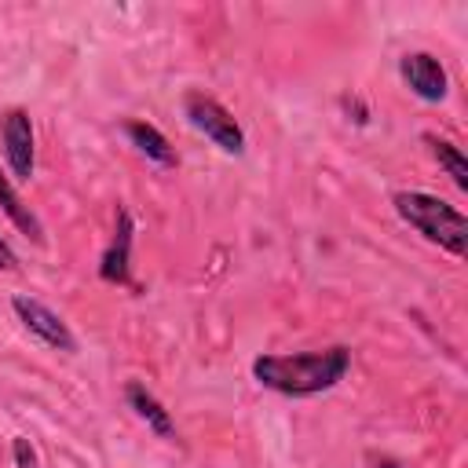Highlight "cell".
<instances>
[{"label": "cell", "mask_w": 468, "mask_h": 468, "mask_svg": "<svg viewBox=\"0 0 468 468\" xmlns=\"http://www.w3.org/2000/svg\"><path fill=\"white\" fill-rule=\"evenodd\" d=\"M351 369V347L333 344L322 351H296V355H256L252 358V380L267 391L289 395V399H311L322 391H333Z\"/></svg>", "instance_id": "6da1fadb"}, {"label": "cell", "mask_w": 468, "mask_h": 468, "mask_svg": "<svg viewBox=\"0 0 468 468\" xmlns=\"http://www.w3.org/2000/svg\"><path fill=\"white\" fill-rule=\"evenodd\" d=\"M0 208H4V216L26 234V238H33V241H44V227H40V219H37V212L18 197V190L11 186V176L0 168Z\"/></svg>", "instance_id": "30bf717a"}, {"label": "cell", "mask_w": 468, "mask_h": 468, "mask_svg": "<svg viewBox=\"0 0 468 468\" xmlns=\"http://www.w3.org/2000/svg\"><path fill=\"white\" fill-rule=\"evenodd\" d=\"M124 402L135 410V417H139L157 439H172V435H176V420H172V413L157 402V395H154L143 380H128V384H124Z\"/></svg>", "instance_id": "ba28073f"}, {"label": "cell", "mask_w": 468, "mask_h": 468, "mask_svg": "<svg viewBox=\"0 0 468 468\" xmlns=\"http://www.w3.org/2000/svg\"><path fill=\"white\" fill-rule=\"evenodd\" d=\"M424 143H428L431 157L439 161V168H446V176L453 179V186L457 190H468V161H464L461 146L450 143V139H442V135H435V132H424Z\"/></svg>", "instance_id": "8fae6325"}, {"label": "cell", "mask_w": 468, "mask_h": 468, "mask_svg": "<svg viewBox=\"0 0 468 468\" xmlns=\"http://www.w3.org/2000/svg\"><path fill=\"white\" fill-rule=\"evenodd\" d=\"M18 267V256H15V249L0 238V271H15Z\"/></svg>", "instance_id": "4fadbf2b"}, {"label": "cell", "mask_w": 468, "mask_h": 468, "mask_svg": "<svg viewBox=\"0 0 468 468\" xmlns=\"http://www.w3.org/2000/svg\"><path fill=\"white\" fill-rule=\"evenodd\" d=\"M11 311L18 314V322H22L44 347H55V351H66V355L77 351L73 329H69L48 303H40V300H33V296H15V300H11Z\"/></svg>", "instance_id": "5b68a950"}, {"label": "cell", "mask_w": 468, "mask_h": 468, "mask_svg": "<svg viewBox=\"0 0 468 468\" xmlns=\"http://www.w3.org/2000/svg\"><path fill=\"white\" fill-rule=\"evenodd\" d=\"M124 135H128V143L146 157V161H154V165H161V168H176V150H172V143L161 135V128H154L150 121H124Z\"/></svg>", "instance_id": "9c48e42d"}, {"label": "cell", "mask_w": 468, "mask_h": 468, "mask_svg": "<svg viewBox=\"0 0 468 468\" xmlns=\"http://www.w3.org/2000/svg\"><path fill=\"white\" fill-rule=\"evenodd\" d=\"M11 457H15V468H40L37 450H33V442L26 435H15L11 439Z\"/></svg>", "instance_id": "7c38bea8"}, {"label": "cell", "mask_w": 468, "mask_h": 468, "mask_svg": "<svg viewBox=\"0 0 468 468\" xmlns=\"http://www.w3.org/2000/svg\"><path fill=\"white\" fill-rule=\"evenodd\" d=\"M132 238H135V219L121 205L113 216V238L99 256V278L110 285H132Z\"/></svg>", "instance_id": "52a82bcc"}, {"label": "cell", "mask_w": 468, "mask_h": 468, "mask_svg": "<svg viewBox=\"0 0 468 468\" xmlns=\"http://www.w3.org/2000/svg\"><path fill=\"white\" fill-rule=\"evenodd\" d=\"M0 139H4V161L11 168V179L29 183L37 168V132H33L29 110L7 106L0 113Z\"/></svg>", "instance_id": "277c9868"}, {"label": "cell", "mask_w": 468, "mask_h": 468, "mask_svg": "<svg viewBox=\"0 0 468 468\" xmlns=\"http://www.w3.org/2000/svg\"><path fill=\"white\" fill-rule=\"evenodd\" d=\"M183 117L190 121V128H197L205 139H212L223 154L241 157L245 154V132L238 124V117L212 95L205 91H186L183 95Z\"/></svg>", "instance_id": "3957f363"}, {"label": "cell", "mask_w": 468, "mask_h": 468, "mask_svg": "<svg viewBox=\"0 0 468 468\" xmlns=\"http://www.w3.org/2000/svg\"><path fill=\"white\" fill-rule=\"evenodd\" d=\"M391 205H395L399 219L410 223L424 241L446 249L450 256L468 252V219L450 201H442L435 194H424V190H399L391 197Z\"/></svg>", "instance_id": "7a4b0ae2"}, {"label": "cell", "mask_w": 468, "mask_h": 468, "mask_svg": "<svg viewBox=\"0 0 468 468\" xmlns=\"http://www.w3.org/2000/svg\"><path fill=\"white\" fill-rule=\"evenodd\" d=\"M377 468H399V464H395L391 457H380V461H377Z\"/></svg>", "instance_id": "5bb4252c"}, {"label": "cell", "mask_w": 468, "mask_h": 468, "mask_svg": "<svg viewBox=\"0 0 468 468\" xmlns=\"http://www.w3.org/2000/svg\"><path fill=\"white\" fill-rule=\"evenodd\" d=\"M399 77L420 102H442L450 91V77L431 51H406L399 58Z\"/></svg>", "instance_id": "8992f818"}]
</instances>
